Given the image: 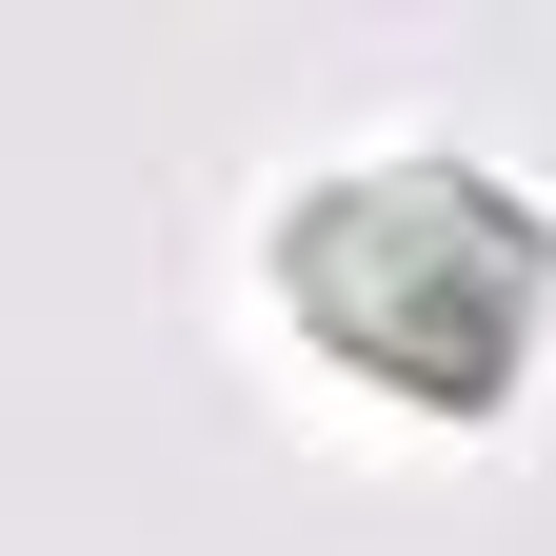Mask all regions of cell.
<instances>
[{"label":"cell","instance_id":"cell-1","mask_svg":"<svg viewBox=\"0 0 556 556\" xmlns=\"http://www.w3.org/2000/svg\"><path fill=\"white\" fill-rule=\"evenodd\" d=\"M278 278H299V318H378V338L477 358V318H517V199L457 160H318L278 199Z\"/></svg>","mask_w":556,"mask_h":556}]
</instances>
